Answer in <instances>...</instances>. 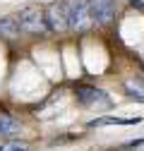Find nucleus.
I'll return each mask as SVG.
<instances>
[{"mask_svg": "<svg viewBox=\"0 0 144 151\" xmlns=\"http://www.w3.org/2000/svg\"><path fill=\"white\" fill-rule=\"evenodd\" d=\"M91 24H94V19H91V3H89V0H75V3H70L67 29L82 34V31H86Z\"/></svg>", "mask_w": 144, "mask_h": 151, "instance_id": "1", "label": "nucleus"}, {"mask_svg": "<svg viewBox=\"0 0 144 151\" xmlns=\"http://www.w3.org/2000/svg\"><path fill=\"white\" fill-rule=\"evenodd\" d=\"M17 22H19L22 31H27V34H46V31H48L43 10H39L36 5L22 7L19 12H17Z\"/></svg>", "mask_w": 144, "mask_h": 151, "instance_id": "2", "label": "nucleus"}, {"mask_svg": "<svg viewBox=\"0 0 144 151\" xmlns=\"http://www.w3.org/2000/svg\"><path fill=\"white\" fill-rule=\"evenodd\" d=\"M75 93H77V101L86 108H91V110H108L113 106V101L108 99V93L96 89V86H84L82 84V86L75 89Z\"/></svg>", "mask_w": 144, "mask_h": 151, "instance_id": "3", "label": "nucleus"}, {"mask_svg": "<svg viewBox=\"0 0 144 151\" xmlns=\"http://www.w3.org/2000/svg\"><path fill=\"white\" fill-rule=\"evenodd\" d=\"M43 17H46V27L50 31H65L67 29V19H70V3L65 0H58V3H50L46 10H43Z\"/></svg>", "mask_w": 144, "mask_h": 151, "instance_id": "4", "label": "nucleus"}, {"mask_svg": "<svg viewBox=\"0 0 144 151\" xmlns=\"http://www.w3.org/2000/svg\"><path fill=\"white\" fill-rule=\"evenodd\" d=\"M89 3H91L94 24H111L115 19V10H118L115 0H89Z\"/></svg>", "mask_w": 144, "mask_h": 151, "instance_id": "5", "label": "nucleus"}, {"mask_svg": "<svg viewBox=\"0 0 144 151\" xmlns=\"http://www.w3.org/2000/svg\"><path fill=\"white\" fill-rule=\"evenodd\" d=\"M19 34H22V27L19 22H17V17H0V36L3 39H19Z\"/></svg>", "mask_w": 144, "mask_h": 151, "instance_id": "6", "label": "nucleus"}, {"mask_svg": "<svg viewBox=\"0 0 144 151\" xmlns=\"http://www.w3.org/2000/svg\"><path fill=\"white\" fill-rule=\"evenodd\" d=\"M125 91H127L130 99L144 103V82L142 79H127V82H125Z\"/></svg>", "mask_w": 144, "mask_h": 151, "instance_id": "7", "label": "nucleus"}, {"mask_svg": "<svg viewBox=\"0 0 144 151\" xmlns=\"http://www.w3.org/2000/svg\"><path fill=\"white\" fill-rule=\"evenodd\" d=\"M139 118H96L89 125L91 127H103V125H137Z\"/></svg>", "mask_w": 144, "mask_h": 151, "instance_id": "8", "label": "nucleus"}, {"mask_svg": "<svg viewBox=\"0 0 144 151\" xmlns=\"http://www.w3.org/2000/svg\"><path fill=\"white\" fill-rule=\"evenodd\" d=\"M17 129H19V122L7 113H0V134H14Z\"/></svg>", "mask_w": 144, "mask_h": 151, "instance_id": "9", "label": "nucleus"}, {"mask_svg": "<svg viewBox=\"0 0 144 151\" xmlns=\"http://www.w3.org/2000/svg\"><path fill=\"white\" fill-rule=\"evenodd\" d=\"M0 151H27V144H22V142H7V144L0 146Z\"/></svg>", "mask_w": 144, "mask_h": 151, "instance_id": "10", "label": "nucleus"}, {"mask_svg": "<svg viewBox=\"0 0 144 151\" xmlns=\"http://www.w3.org/2000/svg\"><path fill=\"white\" fill-rule=\"evenodd\" d=\"M130 5L137 7V10H144V0H130Z\"/></svg>", "mask_w": 144, "mask_h": 151, "instance_id": "11", "label": "nucleus"}]
</instances>
